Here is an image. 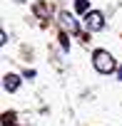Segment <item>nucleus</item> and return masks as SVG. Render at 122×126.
I'll return each instance as SVG.
<instances>
[{
  "label": "nucleus",
  "mask_w": 122,
  "mask_h": 126,
  "mask_svg": "<svg viewBox=\"0 0 122 126\" xmlns=\"http://www.w3.org/2000/svg\"><path fill=\"white\" fill-rule=\"evenodd\" d=\"M92 64H95V69H97L100 74H110V72L117 69L115 57H112L110 52H105V49H97V52L92 54Z\"/></svg>",
  "instance_id": "1"
},
{
  "label": "nucleus",
  "mask_w": 122,
  "mask_h": 126,
  "mask_svg": "<svg viewBox=\"0 0 122 126\" xmlns=\"http://www.w3.org/2000/svg\"><path fill=\"white\" fill-rule=\"evenodd\" d=\"M85 25L90 32H100L105 27V15L100 10H90V13H85Z\"/></svg>",
  "instance_id": "2"
},
{
  "label": "nucleus",
  "mask_w": 122,
  "mask_h": 126,
  "mask_svg": "<svg viewBox=\"0 0 122 126\" xmlns=\"http://www.w3.org/2000/svg\"><path fill=\"white\" fill-rule=\"evenodd\" d=\"M60 25H62L70 35H75L77 30H80V25H77V20L70 15V13H60Z\"/></svg>",
  "instance_id": "3"
},
{
  "label": "nucleus",
  "mask_w": 122,
  "mask_h": 126,
  "mask_svg": "<svg viewBox=\"0 0 122 126\" xmlns=\"http://www.w3.org/2000/svg\"><path fill=\"white\" fill-rule=\"evenodd\" d=\"M3 87H5V92H15V89L20 87V77H18V74H5Z\"/></svg>",
  "instance_id": "4"
},
{
  "label": "nucleus",
  "mask_w": 122,
  "mask_h": 126,
  "mask_svg": "<svg viewBox=\"0 0 122 126\" xmlns=\"http://www.w3.org/2000/svg\"><path fill=\"white\" fill-rule=\"evenodd\" d=\"M75 8H77V13H90V10H87V0H77Z\"/></svg>",
  "instance_id": "5"
},
{
  "label": "nucleus",
  "mask_w": 122,
  "mask_h": 126,
  "mask_svg": "<svg viewBox=\"0 0 122 126\" xmlns=\"http://www.w3.org/2000/svg\"><path fill=\"white\" fill-rule=\"evenodd\" d=\"M117 77H120V82H122V67H120V69H117Z\"/></svg>",
  "instance_id": "6"
}]
</instances>
